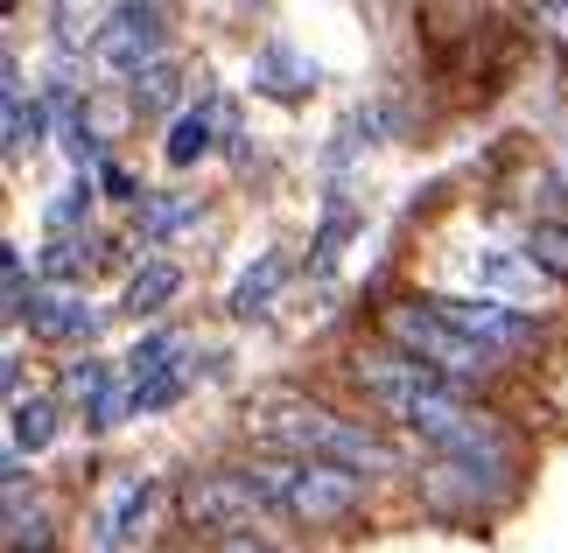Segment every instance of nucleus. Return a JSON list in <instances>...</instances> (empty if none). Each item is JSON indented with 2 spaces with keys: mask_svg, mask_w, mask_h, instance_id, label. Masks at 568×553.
<instances>
[{
  "mask_svg": "<svg viewBox=\"0 0 568 553\" xmlns=\"http://www.w3.org/2000/svg\"><path fill=\"white\" fill-rule=\"evenodd\" d=\"M183 225H190L183 196H141V211H134V238H141V246H162V238H176Z\"/></svg>",
  "mask_w": 568,
  "mask_h": 553,
  "instance_id": "nucleus-13",
  "label": "nucleus"
},
{
  "mask_svg": "<svg viewBox=\"0 0 568 553\" xmlns=\"http://www.w3.org/2000/svg\"><path fill=\"white\" fill-rule=\"evenodd\" d=\"M274 280H281V259L267 253V259H260V267H253L246 280L232 287V316H260V308H267V295H274Z\"/></svg>",
  "mask_w": 568,
  "mask_h": 553,
  "instance_id": "nucleus-18",
  "label": "nucleus"
},
{
  "mask_svg": "<svg viewBox=\"0 0 568 553\" xmlns=\"http://www.w3.org/2000/svg\"><path fill=\"white\" fill-rule=\"evenodd\" d=\"M253 78L267 84V92H281V99H295V92H310V84H316V63H302L295 50H281V42H274V50H260V63H253Z\"/></svg>",
  "mask_w": 568,
  "mask_h": 553,
  "instance_id": "nucleus-12",
  "label": "nucleus"
},
{
  "mask_svg": "<svg viewBox=\"0 0 568 553\" xmlns=\"http://www.w3.org/2000/svg\"><path fill=\"white\" fill-rule=\"evenodd\" d=\"M183 386H190V371L169 365V371H148V379H134V386H126V400H134V413H162V407L183 400Z\"/></svg>",
  "mask_w": 568,
  "mask_h": 553,
  "instance_id": "nucleus-15",
  "label": "nucleus"
},
{
  "mask_svg": "<svg viewBox=\"0 0 568 553\" xmlns=\"http://www.w3.org/2000/svg\"><path fill=\"white\" fill-rule=\"evenodd\" d=\"M386 337H393V350H407L414 365H428V371H443V379L456 386V379H485V371L498 365L485 344H470L456 322H443V308H422V301H393L386 308Z\"/></svg>",
  "mask_w": 568,
  "mask_h": 553,
  "instance_id": "nucleus-4",
  "label": "nucleus"
},
{
  "mask_svg": "<svg viewBox=\"0 0 568 553\" xmlns=\"http://www.w3.org/2000/svg\"><path fill=\"white\" fill-rule=\"evenodd\" d=\"M260 434L281 441V449H295V462H331V470H352V477L393 470V449L379 434L337 420L331 407H316V400H281L267 420H260Z\"/></svg>",
  "mask_w": 568,
  "mask_h": 553,
  "instance_id": "nucleus-1",
  "label": "nucleus"
},
{
  "mask_svg": "<svg viewBox=\"0 0 568 553\" xmlns=\"http://www.w3.org/2000/svg\"><path fill=\"white\" fill-rule=\"evenodd\" d=\"M84 246H92V238H63V246H50V253H42V274H57V280H78V274L99 259V253H84Z\"/></svg>",
  "mask_w": 568,
  "mask_h": 553,
  "instance_id": "nucleus-21",
  "label": "nucleus"
},
{
  "mask_svg": "<svg viewBox=\"0 0 568 553\" xmlns=\"http://www.w3.org/2000/svg\"><path fill=\"white\" fill-rule=\"evenodd\" d=\"M57 35L63 42H84V35H92V21H84L78 8H57Z\"/></svg>",
  "mask_w": 568,
  "mask_h": 553,
  "instance_id": "nucleus-25",
  "label": "nucleus"
},
{
  "mask_svg": "<svg viewBox=\"0 0 568 553\" xmlns=\"http://www.w3.org/2000/svg\"><path fill=\"white\" fill-rule=\"evenodd\" d=\"M260 498V512H288L302 525H337L358 512L365 477L331 470V462H239Z\"/></svg>",
  "mask_w": 568,
  "mask_h": 553,
  "instance_id": "nucleus-2",
  "label": "nucleus"
},
{
  "mask_svg": "<svg viewBox=\"0 0 568 553\" xmlns=\"http://www.w3.org/2000/svg\"><path fill=\"white\" fill-rule=\"evenodd\" d=\"M211 126H225V105H196V113H176V126H169V141H162V162L169 168H190L196 154H211Z\"/></svg>",
  "mask_w": 568,
  "mask_h": 553,
  "instance_id": "nucleus-9",
  "label": "nucleus"
},
{
  "mask_svg": "<svg viewBox=\"0 0 568 553\" xmlns=\"http://www.w3.org/2000/svg\"><path fill=\"white\" fill-rule=\"evenodd\" d=\"M84 204H92V190H84V183H71V196H57V204H50V225H71V217H78Z\"/></svg>",
  "mask_w": 568,
  "mask_h": 553,
  "instance_id": "nucleus-24",
  "label": "nucleus"
},
{
  "mask_svg": "<svg viewBox=\"0 0 568 553\" xmlns=\"http://www.w3.org/2000/svg\"><path fill=\"white\" fill-rule=\"evenodd\" d=\"M443 322H456L470 344H485L491 358H506V350H527L534 344V316H519V308L491 301V295H443Z\"/></svg>",
  "mask_w": 568,
  "mask_h": 553,
  "instance_id": "nucleus-5",
  "label": "nucleus"
},
{
  "mask_svg": "<svg viewBox=\"0 0 568 553\" xmlns=\"http://www.w3.org/2000/svg\"><path fill=\"white\" fill-rule=\"evenodd\" d=\"M162 8H113L105 14V29H99V57L113 63V71L126 78H141L148 63H162Z\"/></svg>",
  "mask_w": 568,
  "mask_h": 553,
  "instance_id": "nucleus-8",
  "label": "nucleus"
},
{
  "mask_svg": "<svg viewBox=\"0 0 568 553\" xmlns=\"http://www.w3.org/2000/svg\"><path fill=\"white\" fill-rule=\"evenodd\" d=\"M217 553H281V546H267V540H253V533H232Z\"/></svg>",
  "mask_w": 568,
  "mask_h": 553,
  "instance_id": "nucleus-27",
  "label": "nucleus"
},
{
  "mask_svg": "<svg viewBox=\"0 0 568 553\" xmlns=\"http://www.w3.org/2000/svg\"><path fill=\"white\" fill-rule=\"evenodd\" d=\"M253 512H260V498H253L246 470H204V477L183 483V519H190V525H211V533L232 540Z\"/></svg>",
  "mask_w": 568,
  "mask_h": 553,
  "instance_id": "nucleus-6",
  "label": "nucleus"
},
{
  "mask_svg": "<svg viewBox=\"0 0 568 553\" xmlns=\"http://www.w3.org/2000/svg\"><path fill=\"white\" fill-rule=\"evenodd\" d=\"M176 287H183V267H176V259H141L134 280H126V316H162Z\"/></svg>",
  "mask_w": 568,
  "mask_h": 553,
  "instance_id": "nucleus-10",
  "label": "nucleus"
},
{
  "mask_svg": "<svg viewBox=\"0 0 568 553\" xmlns=\"http://www.w3.org/2000/svg\"><path fill=\"white\" fill-rule=\"evenodd\" d=\"M176 99H183V71H176V63H148V71L134 78V105H141V113H169Z\"/></svg>",
  "mask_w": 568,
  "mask_h": 553,
  "instance_id": "nucleus-16",
  "label": "nucleus"
},
{
  "mask_svg": "<svg viewBox=\"0 0 568 553\" xmlns=\"http://www.w3.org/2000/svg\"><path fill=\"white\" fill-rule=\"evenodd\" d=\"M50 434H57V407L50 400H14V455L21 449H50Z\"/></svg>",
  "mask_w": 568,
  "mask_h": 553,
  "instance_id": "nucleus-17",
  "label": "nucleus"
},
{
  "mask_svg": "<svg viewBox=\"0 0 568 553\" xmlns=\"http://www.w3.org/2000/svg\"><path fill=\"white\" fill-rule=\"evenodd\" d=\"M105 196H126V204H134V196H148V190H134V175H126V168H105Z\"/></svg>",
  "mask_w": 568,
  "mask_h": 553,
  "instance_id": "nucleus-26",
  "label": "nucleus"
},
{
  "mask_svg": "<svg viewBox=\"0 0 568 553\" xmlns=\"http://www.w3.org/2000/svg\"><path fill=\"white\" fill-rule=\"evenodd\" d=\"M358 386L373 392L393 420H407L428 392H443L449 379H443V371H428V365H414L407 350H386V358H358Z\"/></svg>",
  "mask_w": 568,
  "mask_h": 553,
  "instance_id": "nucleus-7",
  "label": "nucleus"
},
{
  "mask_svg": "<svg viewBox=\"0 0 568 553\" xmlns=\"http://www.w3.org/2000/svg\"><path fill=\"white\" fill-rule=\"evenodd\" d=\"M141 512H148V483L134 477V483H120V491H113V504H105V519H99V546H120V540L141 525Z\"/></svg>",
  "mask_w": 568,
  "mask_h": 553,
  "instance_id": "nucleus-14",
  "label": "nucleus"
},
{
  "mask_svg": "<svg viewBox=\"0 0 568 553\" xmlns=\"http://www.w3.org/2000/svg\"><path fill=\"white\" fill-rule=\"evenodd\" d=\"M407 428L422 434V441H435L456 470H485V477H498L513 462V441H506V428H491L485 413H470L464 400H456V386H443V392H428L422 407L407 413Z\"/></svg>",
  "mask_w": 568,
  "mask_h": 553,
  "instance_id": "nucleus-3",
  "label": "nucleus"
},
{
  "mask_svg": "<svg viewBox=\"0 0 568 553\" xmlns=\"http://www.w3.org/2000/svg\"><path fill=\"white\" fill-rule=\"evenodd\" d=\"M344 232H352V217H331V225H323V238H316V267H331V259H337Z\"/></svg>",
  "mask_w": 568,
  "mask_h": 553,
  "instance_id": "nucleus-23",
  "label": "nucleus"
},
{
  "mask_svg": "<svg viewBox=\"0 0 568 553\" xmlns=\"http://www.w3.org/2000/svg\"><path fill=\"white\" fill-rule=\"evenodd\" d=\"M534 267H548L568 280V225H540L534 232Z\"/></svg>",
  "mask_w": 568,
  "mask_h": 553,
  "instance_id": "nucleus-22",
  "label": "nucleus"
},
{
  "mask_svg": "<svg viewBox=\"0 0 568 553\" xmlns=\"http://www.w3.org/2000/svg\"><path fill=\"white\" fill-rule=\"evenodd\" d=\"M63 392H71V400H84V413H92L105 392H113V379H105L99 358H71V365H63Z\"/></svg>",
  "mask_w": 568,
  "mask_h": 553,
  "instance_id": "nucleus-19",
  "label": "nucleus"
},
{
  "mask_svg": "<svg viewBox=\"0 0 568 553\" xmlns=\"http://www.w3.org/2000/svg\"><path fill=\"white\" fill-rule=\"evenodd\" d=\"M29 329H36V337H92L99 316H92L84 301H71V295H42V301L29 308Z\"/></svg>",
  "mask_w": 568,
  "mask_h": 553,
  "instance_id": "nucleus-11",
  "label": "nucleus"
},
{
  "mask_svg": "<svg viewBox=\"0 0 568 553\" xmlns=\"http://www.w3.org/2000/svg\"><path fill=\"white\" fill-rule=\"evenodd\" d=\"M36 134H42V105H29V99H21V84L8 78V154H21Z\"/></svg>",
  "mask_w": 568,
  "mask_h": 553,
  "instance_id": "nucleus-20",
  "label": "nucleus"
}]
</instances>
